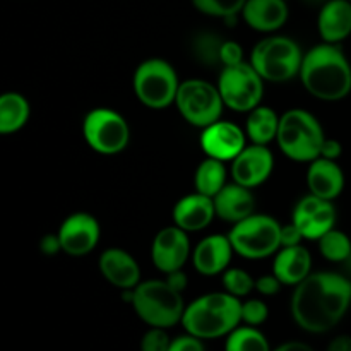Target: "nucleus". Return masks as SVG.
<instances>
[{
    "label": "nucleus",
    "instance_id": "f257e3e1",
    "mask_svg": "<svg viewBox=\"0 0 351 351\" xmlns=\"http://www.w3.org/2000/svg\"><path fill=\"white\" fill-rule=\"evenodd\" d=\"M351 305V281L345 274L314 273L295 287L291 315L311 335H324L339 324Z\"/></svg>",
    "mask_w": 351,
    "mask_h": 351
},
{
    "label": "nucleus",
    "instance_id": "f03ea898",
    "mask_svg": "<svg viewBox=\"0 0 351 351\" xmlns=\"http://www.w3.org/2000/svg\"><path fill=\"white\" fill-rule=\"evenodd\" d=\"M302 84L314 98L338 101L351 93V65L338 45L322 43L304 55Z\"/></svg>",
    "mask_w": 351,
    "mask_h": 351
},
{
    "label": "nucleus",
    "instance_id": "7ed1b4c3",
    "mask_svg": "<svg viewBox=\"0 0 351 351\" xmlns=\"http://www.w3.org/2000/svg\"><path fill=\"white\" fill-rule=\"evenodd\" d=\"M242 322V302L230 293H208L185 307L182 326L201 339L228 336Z\"/></svg>",
    "mask_w": 351,
    "mask_h": 351
},
{
    "label": "nucleus",
    "instance_id": "20e7f679",
    "mask_svg": "<svg viewBox=\"0 0 351 351\" xmlns=\"http://www.w3.org/2000/svg\"><path fill=\"white\" fill-rule=\"evenodd\" d=\"M130 305L143 322L151 328H173L182 322L185 312L180 291L171 288L167 280L139 283L132 290Z\"/></svg>",
    "mask_w": 351,
    "mask_h": 351
},
{
    "label": "nucleus",
    "instance_id": "39448f33",
    "mask_svg": "<svg viewBox=\"0 0 351 351\" xmlns=\"http://www.w3.org/2000/svg\"><path fill=\"white\" fill-rule=\"evenodd\" d=\"M278 146L285 156L293 161H314L321 158L324 146V130L312 113L290 110L280 119Z\"/></svg>",
    "mask_w": 351,
    "mask_h": 351
},
{
    "label": "nucleus",
    "instance_id": "423d86ee",
    "mask_svg": "<svg viewBox=\"0 0 351 351\" xmlns=\"http://www.w3.org/2000/svg\"><path fill=\"white\" fill-rule=\"evenodd\" d=\"M302 60L304 55L300 47L288 36L264 38L250 55V64L264 81L269 82H287L293 79L300 74Z\"/></svg>",
    "mask_w": 351,
    "mask_h": 351
},
{
    "label": "nucleus",
    "instance_id": "0eeeda50",
    "mask_svg": "<svg viewBox=\"0 0 351 351\" xmlns=\"http://www.w3.org/2000/svg\"><path fill=\"white\" fill-rule=\"evenodd\" d=\"M228 239L239 256L250 261L266 259L281 247V225L267 215H252L237 223Z\"/></svg>",
    "mask_w": 351,
    "mask_h": 351
},
{
    "label": "nucleus",
    "instance_id": "6e6552de",
    "mask_svg": "<svg viewBox=\"0 0 351 351\" xmlns=\"http://www.w3.org/2000/svg\"><path fill=\"white\" fill-rule=\"evenodd\" d=\"M177 72L168 62L161 58H149L136 69L134 93L144 106L151 110L168 108L177 99Z\"/></svg>",
    "mask_w": 351,
    "mask_h": 351
},
{
    "label": "nucleus",
    "instance_id": "1a4fd4ad",
    "mask_svg": "<svg viewBox=\"0 0 351 351\" xmlns=\"http://www.w3.org/2000/svg\"><path fill=\"white\" fill-rule=\"evenodd\" d=\"M218 89L225 106L235 112H252L263 99L264 79L252 64L242 62L221 69Z\"/></svg>",
    "mask_w": 351,
    "mask_h": 351
},
{
    "label": "nucleus",
    "instance_id": "9d476101",
    "mask_svg": "<svg viewBox=\"0 0 351 351\" xmlns=\"http://www.w3.org/2000/svg\"><path fill=\"white\" fill-rule=\"evenodd\" d=\"M175 105L191 125L206 129L218 122L225 103L218 88L201 79H189L180 82Z\"/></svg>",
    "mask_w": 351,
    "mask_h": 351
},
{
    "label": "nucleus",
    "instance_id": "9b49d317",
    "mask_svg": "<svg viewBox=\"0 0 351 351\" xmlns=\"http://www.w3.org/2000/svg\"><path fill=\"white\" fill-rule=\"evenodd\" d=\"M82 132L89 147L106 156L122 153L130 139L127 120L108 108L91 110L82 123Z\"/></svg>",
    "mask_w": 351,
    "mask_h": 351
},
{
    "label": "nucleus",
    "instance_id": "f8f14e48",
    "mask_svg": "<svg viewBox=\"0 0 351 351\" xmlns=\"http://www.w3.org/2000/svg\"><path fill=\"white\" fill-rule=\"evenodd\" d=\"M293 223L302 232L304 239L319 240L335 228L336 209L331 201L308 194L295 206Z\"/></svg>",
    "mask_w": 351,
    "mask_h": 351
},
{
    "label": "nucleus",
    "instance_id": "ddd939ff",
    "mask_svg": "<svg viewBox=\"0 0 351 351\" xmlns=\"http://www.w3.org/2000/svg\"><path fill=\"white\" fill-rule=\"evenodd\" d=\"M99 223L88 213L71 215L58 230L62 252L72 257H81L91 252L99 242Z\"/></svg>",
    "mask_w": 351,
    "mask_h": 351
},
{
    "label": "nucleus",
    "instance_id": "4468645a",
    "mask_svg": "<svg viewBox=\"0 0 351 351\" xmlns=\"http://www.w3.org/2000/svg\"><path fill=\"white\" fill-rule=\"evenodd\" d=\"M191 256V243H189L187 232L175 226H167L160 230L154 237L153 247H151V257L153 263L161 273L168 274L184 267Z\"/></svg>",
    "mask_w": 351,
    "mask_h": 351
},
{
    "label": "nucleus",
    "instance_id": "2eb2a0df",
    "mask_svg": "<svg viewBox=\"0 0 351 351\" xmlns=\"http://www.w3.org/2000/svg\"><path fill=\"white\" fill-rule=\"evenodd\" d=\"M273 167L274 158L267 146H263V144L245 146L242 153L233 160V180L247 189L257 187L269 178Z\"/></svg>",
    "mask_w": 351,
    "mask_h": 351
},
{
    "label": "nucleus",
    "instance_id": "dca6fc26",
    "mask_svg": "<svg viewBox=\"0 0 351 351\" xmlns=\"http://www.w3.org/2000/svg\"><path fill=\"white\" fill-rule=\"evenodd\" d=\"M201 147L209 158L233 161L245 147V134L235 123L218 120L201 134Z\"/></svg>",
    "mask_w": 351,
    "mask_h": 351
},
{
    "label": "nucleus",
    "instance_id": "f3484780",
    "mask_svg": "<svg viewBox=\"0 0 351 351\" xmlns=\"http://www.w3.org/2000/svg\"><path fill=\"white\" fill-rule=\"evenodd\" d=\"M235 252L228 237L209 235L197 243L192 254L194 267L202 276H216L228 267Z\"/></svg>",
    "mask_w": 351,
    "mask_h": 351
},
{
    "label": "nucleus",
    "instance_id": "a211bd4d",
    "mask_svg": "<svg viewBox=\"0 0 351 351\" xmlns=\"http://www.w3.org/2000/svg\"><path fill=\"white\" fill-rule=\"evenodd\" d=\"M99 271L113 287L120 290H134L141 281V267L129 252L122 249H108L99 257Z\"/></svg>",
    "mask_w": 351,
    "mask_h": 351
},
{
    "label": "nucleus",
    "instance_id": "6ab92c4d",
    "mask_svg": "<svg viewBox=\"0 0 351 351\" xmlns=\"http://www.w3.org/2000/svg\"><path fill=\"white\" fill-rule=\"evenodd\" d=\"M215 216V201H213V197L201 194V192L185 195L173 208L175 225L178 228L185 230L187 233L204 230L213 221Z\"/></svg>",
    "mask_w": 351,
    "mask_h": 351
},
{
    "label": "nucleus",
    "instance_id": "aec40b11",
    "mask_svg": "<svg viewBox=\"0 0 351 351\" xmlns=\"http://www.w3.org/2000/svg\"><path fill=\"white\" fill-rule=\"evenodd\" d=\"M307 185L311 194L326 201H332L345 189V173L335 160L317 158L311 161L307 171Z\"/></svg>",
    "mask_w": 351,
    "mask_h": 351
},
{
    "label": "nucleus",
    "instance_id": "412c9836",
    "mask_svg": "<svg viewBox=\"0 0 351 351\" xmlns=\"http://www.w3.org/2000/svg\"><path fill=\"white\" fill-rule=\"evenodd\" d=\"M213 201H215L216 216L233 225L252 216L256 209V199L250 189L240 184L225 185L219 194L213 197Z\"/></svg>",
    "mask_w": 351,
    "mask_h": 351
},
{
    "label": "nucleus",
    "instance_id": "4be33fe9",
    "mask_svg": "<svg viewBox=\"0 0 351 351\" xmlns=\"http://www.w3.org/2000/svg\"><path fill=\"white\" fill-rule=\"evenodd\" d=\"M287 0H247L242 17L252 29L261 33H273L283 27L288 21Z\"/></svg>",
    "mask_w": 351,
    "mask_h": 351
},
{
    "label": "nucleus",
    "instance_id": "5701e85b",
    "mask_svg": "<svg viewBox=\"0 0 351 351\" xmlns=\"http://www.w3.org/2000/svg\"><path fill=\"white\" fill-rule=\"evenodd\" d=\"M319 34L324 43L338 45L351 34V0H329L317 19Z\"/></svg>",
    "mask_w": 351,
    "mask_h": 351
},
{
    "label": "nucleus",
    "instance_id": "b1692460",
    "mask_svg": "<svg viewBox=\"0 0 351 351\" xmlns=\"http://www.w3.org/2000/svg\"><path fill=\"white\" fill-rule=\"evenodd\" d=\"M312 257L302 245L283 247L273 264V274L288 287H297L307 276H311Z\"/></svg>",
    "mask_w": 351,
    "mask_h": 351
},
{
    "label": "nucleus",
    "instance_id": "393cba45",
    "mask_svg": "<svg viewBox=\"0 0 351 351\" xmlns=\"http://www.w3.org/2000/svg\"><path fill=\"white\" fill-rule=\"evenodd\" d=\"M29 120V103L19 93H5L0 98V132L14 134Z\"/></svg>",
    "mask_w": 351,
    "mask_h": 351
},
{
    "label": "nucleus",
    "instance_id": "a878e982",
    "mask_svg": "<svg viewBox=\"0 0 351 351\" xmlns=\"http://www.w3.org/2000/svg\"><path fill=\"white\" fill-rule=\"evenodd\" d=\"M280 119L281 117H278L274 110L267 106H257L249 113V119H247V136L254 144L267 146L271 141L278 137Z\"/></svg>",
    "mask_w": 351,
    "mask_h": 351
},
{
    "label": "nucleus",
    "instance_id": "bb28decb",
    "mask_svg": "<svg viewBox=\"0 0 351 351\" xmlns=\"http://www.w3.org/2000/svg\"><path fill=\"white\" fill-rule=\"evenodd\" d=\"M225 182H226V170L223 161L208 156L197 167L194 184H195V189H197V192H201V194L209 195V197H215V195L219 194V191L226 185Z\"/></svg>",
    "mask_w": 351,
    "mask_h": 351
},
{
    "label": "nucleus",
    "instance_id": "cd10ccee",
    "mask_svg": "<svg viewBox=\"0 0 351 351\" xmlns=\"http://www.w3.org/2000/svg\"><path fill=\"white\" fill-rule=\"evenodd\" d=\"M225 40L213 31H202L192 38V55L204 67H219L221 64V48Z\"/></svg>",
    "mask_w": 351,
    "mask_h": 351
},
{
    "label": "nucleus",
    "instance_id": "c85d7f7f",
    "mask_svg": "<svg viewBox=\"0 0 351 351\" xmlns=\"http://www.w3.org/2000/svg\"><path fill=\"white\" fill-rule=\"evenodd\" d=\"M225 351H273L266 336L252 326L237 328L226 336Z\"/></svg>",
    "mask_w": 351,
    "mask_h": 351
},
{
    "label": "nucleus",
    "instance_id": "c756f323",
    "mask_svg": "<svg viewBox=\"0 0 351 351\" xmlns=\"http://www.w3.org/2000/svg\"><path fill=\"white\" fill-rule=\"evenodd\" d=\"M319 250L326 261L341 264L351 254V240L346 233L332 228L319 239Z\"/></svg>",
    "mask_w": 351,
    "mask_h": 351
},
{
    "label": "nucleus",
    "instance_id": "7c9ffc66",
    "mask_svg": "<svg viewBox=\"0 0 351 351\" xmlns=\"http://www.w3.org/2000/svg\"><path fill=\"white\" fill-rule=\"evenodd\" d=\"M199 12L221 19H233L237 14H242L247 0H192Z\"/></svg>",
    "mask_w": 351,
    "mask_h": 351
},
{
    "label": "nucleus",
    "instance_id": "2f4dec72",
    "mask_svg": "<svg viewBox=\"0 0 351 351\" xmlns=\"http://www.w3.org/2000/svg\"><path fill=\"white\" fill-rule=\"evenodd\" d=\"M223 287L233 297H247L256 288V281L243 269H226L223 274Z\"/></svg>",
    "mask_w": 351,
    "mask_h": 351
},
{
    "label": "nucleus",
    "instance_id": "473e14b6",
    "mask_svg": "<svg viewBox=\"0 0 351 351\" xmlns=\"http://www.w3.org/2000/svg\"><path fill=\"white\" fill-rule=\"evenodd\" d=\"M267 315H269V308L259 298H252L242 304V322H245L247 326L257 328L267 321Z\"/></svg>",
    "mask_w": 351,
    "mask_h": 351
},
{
    "label": "nucleus",
    "instance_id": "72a5a7b5",
    "mask_svg": "<svg viewBox=\"0 0 351 351\" xmlns=\"http://www.w3.org/2000/svg\"><path fill=\"white\" fill-rule=\"evenodd\" d=\"M171 339L167 329L151 328L141 339V351H168Z\"/></svg>",
    "mask_w": 351,
    "mask_h": 351
},
{
    "label": "nucleus",
    "instance_id": "f704fd0d",
    "mask_svg": "<svg viewBox=\"0 0 351 351\" xmlns=\"http://www.w3.org/2000/svg\"><path fill=\"white\" fill-rule=\"evenodd\" d=\"M243 62V50L237 41H226L221 48V64L223 67H232ZM221 67V69H223Z\"/></svg>",
    "mask_w": 351,
    "mask_h": 351
},
{
    "label": "nucleus",
    "instance_id": "c9c22d12",
    "mask_svg": "<svg viewBox=\"0 0 351 351\" xmlns=\"http://www.w3.org/2000/svg\"><path fill=\"white\" fill-rule=\"evenodd\" d=\"M168 351H206V348L202 345L201 338H195V336L187 332V335L171 339L170 350Z\"/></svg>",
    "mask_w": 351,
    "mask_h": 351
},
{
    "label": "nucleus",
    "instance_id": "e433bc0d",
    "mask_svg": "<svg viewBox=\"0 0 351 351\" xmlns=\"http://www.w3.org/2000/svg\"><path fill=\"white\" fill-rule=\"evenodd\" d=\"M283 287L280 280H278L274 274H267V276H261L256 281V290L259 291L264 297H271V295H276L280 291V288Z\"/></svg>",
    "mask_w": 351,
    "mask_h": 351
},
{
    "label": "nucleus",
    "instance_id": "4c0bfd02",
    "mask_svg": "<svg viewBox=\"0 0 351 351\" xmlns=\"http://www.w3.org/2000/svg\"><path fill=\"white\" fill-rule=\"evenodd\" d=\"M302 239H304V235H302V232L297 228L293 221L287 226H281V249L283 247L300 245Z\"/></svg>",
    "mask_w": 351,
    "mask_h": 351
},
{
    "label": "nucleus",
    "instance_id": "58836bf2",
    "mask_svg": "<svg viewBox=\"0 0 351 351\" xmlns=\"http://www.w3.org/2000/svg\"><path fill=\"white\" fill-rule=\"evenodd\" d=\"M40 249L41 252L47 254V256H53V254L60 252L62 243L58 235H45L40 242Z\"/></svg>",
    "mask_w": 351,
    "mask_h": 351
},
{
    "label": "nucleus",
    "instance_id": "ea45409f",
    "mask_svg": "<svg viewBox=\"0 0 351 351\" xmlns=\"http://www.w3.org/2000/svg\"><path fill=\"white\" fill-rule=\"evenodd\" d=\"M343 153L341 144L338 143L336 139H326L324 146H322L321 151V158H328V160H338Z\"/></svg>",
    "mask_w": 351,
    "mask_h": 351
},
{
    "label": "nucleus",
    "instance_id": "a19ab883",
    "mask_svg": "<svg viewBox=\"0 0 351 351\" xmlns=\"http://www.w3.org/2000/svg\"><path fill=\"white\" fill-rule=\"evenodd\" d=\"M167 283L182 293V291L187 288V274H185L182 269L171 271V273L167 274Z\"/></svg>",
    "mask_w": 351,
    "mask_h": 351
},
{
    "label": "nucleus",
    "instance_id": "79ce46f5",
    "mask_svg": "<svg viewBox=\"0 0 351 351\" xmlns=\"http://www.w3.org/2000/svg\"><path fill=\"white\" fill-rule=\"evenodd\" d=\"M326 351H351V336L339 335L331 339Z\"/></svg>",
    "mask_w": 351,
    "mask_h": 351
},
{
    "label": "nucleus",
    "instance_id": "37998d69",
    "mask_svg": "<svg viewBox=\"0 0 351 351\" xmlns=\"http://www.w3.org/2000/svg\"><path fill=\"white\" fill-rule=\"evenodd\" d=\"M273 351H315L312 348L311 345L307 343H302V341H288L280 345L278 348H274Z\"/></svg>",
    "mask_w": 351,
    "mask_h": 351
},
{
    "label": "nucleus",
    "instance_id": "c03bdc74",
    "mask_svg": "<svg viewBox=\"0 0 351 351\" xmlns=\"http://www.w3.org/2000/svg\"><path fill=\"white\" fill-rule=\"evenodd\" d=\"M341 266H343V269H345V273H346V278L351 276V254H350L348 257H346L345 261H343V263H341Z\"/></svg>",
    "mask_w": 351,
    "mask_h": 351
},
{
    "label": "nucleus",
    "instance_id": "a18cd8bd",
    "mask_svg": "<svg viewBox=\"0 0 351 351\" xmlns=\"http://www.w3.org/2000/svg\"><path fill=\"white\" fill-rule=\"evenodd\" d=\"M304 2L312 3V5H315V3H322V5H324V3L329 2V0H304Z\"/></svg>",
    "mask_w": 351,
    "mask_h": 351
}]
</instances>
